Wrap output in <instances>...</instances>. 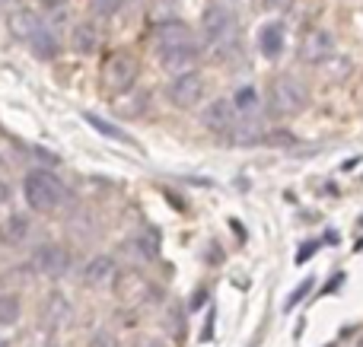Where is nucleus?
<instances>
[{"mask_svg":"<svg viewBox=\"0 0 363 347\" xmlns=\"http://www.w3.org/2000/svg\"><path fill=\"white\" fill-rule=\"evenodd\" d=\"M306 102H309V89L296 76L284 74L277 80H271V89H268L271 115H300L306 108Z\"/></svg>","mask_w":363,"mask_h":347,"instance_id":"f257e3e1","label":"nucleus"},{"mask_svg":"<svg viewBox=\"0 0 363 347\" xmlns=\"http://www.w3.org/2000/svg\"><path fill=\"white\" fill-rule=\"evenodd\" d=\"M23 195H26V201H29L32 210H42V214H48V210H55L57 204L64 201V185L57 182L51 172L35 169V172H29V176H26Z\"/></svg>","mask_w":363,"mask_h":347,"instance_id":"f03ea898","label":"nucleus"},{"mask_svg":"<svg viewBox=\"0 0 363 347\" xmlns=\"http://www.w3.org/2000/svg\"><path fill=\"white\" fill-rule=\"evenodd\" d=\"M201 29H204V35L211 45L226 48V45H233V38H236V13H233L226 4L213 0V4L204 10V16H201Z\"/></svg>","mask_w":363,"mask_h":347,"instance_id":"7ed1b4c3","label":"nucleus"},{"mask_svg":"<svg viewBox=\"0 0 363 347\" xmlns=\"http://www.w3.org/2000/svg\"><path fill=\"white\" fill-rule=\"evenodd\" d=\"M134 80H138V61H134V55H128V51L108 55V61L102 64V86H106V93H112V96L128 93L134 86Z\"/></svg>","mask_w":363,"mask_h":347,"instance_id":"20e7f679","label":"nucleus"},{"mask_svg":"<svg viewBox=\"0 0 363 347\" xmlns=\"http://www.w3.org/2000/svg\"><path fill=\"white\" fill-rule=\"evenodd\" d=\"M169 99L172 106L179 108H191L201 102V96H204V76L194 74V70H185V74H176V80L169 83Z\"/></svg>","mask_w":363,"mask_h":347,"instance_id":"39448f33","label":"nucleus"},{"mask_svg":"<svg viewBox=\"0 0 363 347\" xmlns=\"http://www.w3.org/2000/svg\"><path fill=\"white\" fill-rule=\"evenodd\" d=\"M32 268L42 278H64L70 268V252L64 246H57V242H48V246H42L32 255Z\"/></svg>","mask_w":363,"mask_h":347,"instance_id":"423d86ee","label":"nucleus"},{"mask_svg":"<svg viewBox=\"0 0 363 347\" xmlns=\"http://www.w3.org/2000/svg\"><path fill=\"white\" fill-rule=\"evenodd\" d=\"M201 121H204V127L207 131H213V134H233L236 131V125H239V112H236V106H233L230 99H213L211 106L201 112Z\"/></svg>","mask_w":363,"mask_h":347,"instance_id":"0eeeda50","label":"nucleus"},{"mask_svg":"<svg viewBox=\"0 0 363 347\" xmlns=\"http://www.w3.org/2000/svg\"><path fill=\"white\" fill-rule=\"evenodd\" d=\"M332 51H335V38L325 29H309L300 38V61H306V64H322Z\"/></svg>","mask_w":363,"mask_h":347,"instance_id":"6e6552de","label":"nucleus"},{"mask_svg":"<svg viewBox=\"0 0 363 347\" xmlns=\"http://www.w3.org/2000/svg\"><path fill=\"white\" fill-rule=\"evenodd\" d=\"M153 45L157 51H172V48H185V45H194V35L185 23L179 19H169V23H160L157 32H153Z\"/></svg>","mask_w":363,"mask_h":347,"instance_id":"1a4fd4ad","label":"nucleus"},{"mask_svg":"<svg viewBox=\"0 0 363 347\" xmlns=\"http://www.w3.org/2000/svg\"><path fill=\"white\" fill-rule=\"evenodd\" d=\"M118 297L125 300V303H147V300L153 297V287L147 284L138 271H128L118 278Z\"/></svg>","mask_w":363,"mask_h":347,"instance_id":"9d476101","label":"nucleus"},{"mask_svg":"<svg viewBox=\"0 0 363 347\" xmlns=\"http://www.w3.org/2000/svg\"><path fill=\"white\" fill-rule=\"evenodd\" d=\"M6 23H10V32L19 38V42H23V38L29 42V38L35 35L38 29H42V19H38L32 10H26V6H19V10H10Z\"/></svg>","mask_w":363,"mask_h":347,"instance_id":"9b49d317","label":"nucleus"},{"mask_svg":"<svg viewBox=\"0 0 363 347\" xmlns=\"http://www.w3.org/2000/svg\"><path fill=\"white\" fill-rule=\"evenodd\" d=\"M198 61V45H185V48H172V51H160V64L172 74H185L191 70V64Z\"/></svg>","mask_w":363,"mask_h":347,"instance_id":"f8f14e48","label":"nucleus"},{"mask_svg":"<svg viewBox=\"0 0 363 347\" xmlns=\"http://www.w3.org/2000/svg\"><path fill=\"white\" fill-rule=\"evenodd\" d=\"M83 280L89 287H108L115 280V261L108 255H96L86 265V271H83Z\"/></svg>","mask_w":363,"mask_h":347,"instance_id":"ddd939ff","label":"nucleus"},{"mask_svg":"<svg viewBox=\"0 0 363 347\" xmlns=\"http://www.w3.org/2000/svg\"><path fill=\"white\" fill-rule=\"evenodd\" d=\"M29 236V217L26 214H10L0 223V242L4 246H19Z\"/></svg>","mask_w":363,"mask_h":347,"instance_id":"4468645a","label":"nucleus"},{"mask_svg":"<svg viewBox=\"0 0 363 347\" xmlns=\"http://www.w3.org/2000/svg\"><path fill=\"white\" fill-rule=\"evenodd\" d=\"M258 48H262L264 57H277L284 51V25L271 23L258 29Z\"/></svg>","mask_w":363,"mask_h":347,"instance_id":"2eb2a0df","label":"nucleus"},{"mask_svg":"<svg viewBox=\"0 0 363 347\" xmlns=\"http://www.w3.org/2000/svg\"><path fill=\"white\" fill-rule=\"evenodd\" d=\"M70 45H74L80 55H93V51L99 48V32H96V25L93 23L74 25V32H70Z\"/></svg>","mask_w":363,"mask_h":347,"instance_id":"dca6fc26","label":"nucleus"},{"mask_svg":"<svg viewBox=\"0 0 363 347\" xmlns=\"http://www.w3.org/2000/svg\"><path fill=\"white\" fill-rule=\"evenodd\" d=\"M29 48L35 51V57H42V61H55L57 57V35L42 25V29L29 38Z\"/></svg>","mask_w":363,"mask_h":347,"instance_id":"f3484780","label":"nucleus"},{"mask_svg":"<svg viewBox=\"0 0 363 347\" xmlns=\"http://www.w3.org/2000/svg\"><path fill=\"white\" fill-rule=\"evenodd\" d=\"M233 106H236V112H239V121H252V118H258V112H262V106H258V93L252 86L239 89L236 99H233Z\"/></svg>","mask_w":363,"mask_h":347,"instance_id":"a211bd4d","label":"nucleus"},{"mask_svg":"<svg viewBox=\"0 0 363 347\" xmlns=\"http://www.w3.org/2000/svg\"><path fill=\"white\" fill-rule=\"evenodd\" d=\"M83 121H86L89 127H96V131H99L102 137H108V140H118V144H134V140L128 137V134L121 131L118 125H112V121L99 118V115H93V112H83Z\"/></svg>","mask_w":363,"mask_h":347,"instance_id":"6ab92c4d","label":"nucleus"},{"mask_svg":"<svg viewBox=\"0 0 363 347\" xmlns=\"http://www.w3.org/2000/svg\"><path fill=\"white\" fill-rule=\"evenodd\" d=\"M134 246L140 249V255H144V258H157V255H160V239H157V233H153V229L134 236Z\"/></svg>","mask_w":363,"mask_h":347,"instance_id":"aec40b11","label":"nucleus"},{"mask_svg":"<svg viewBox=\"0 0 363 347\" xmlns=\"http://www.w3.org/2000/svg\"><path fill=\"white\" fill-rule=\"evenodd\" d=\"M16 319H19V300L0 297V325H16Z\"/></svg>","mask_w":363,"mask_h":347,"instance_id":"412c9836","label":"nucleus"},{"mask_svg":"<svg viewBox=\"0 0 363 347\" xmlns=\"http://www.w3.org/2000/svg\"><path fill=\"white\" fill-rule=\"evenodd\" d=\"M89 6H93L96 16H112V13L121 6V0H89Z\"/></svg>","mask_w":363,"mask_h":347,"instance_id":"4be33fe9","label":"nucleus"},{"mask_svg":"<svg viewBox=\"0 0 363 347\" xmlns=\"http://www.w3.org/2000/svg\"><path fill=\"white\" fill-rule=\"evenodd\" d=\"M313 284H315V280H303V284H300V287H296V290H294V293H290V297H287V309H294V306H296V303H300V300H303V297H306V293H309V290H313Z\"/></svg>","mask_w":363,"mask_h":347,"instance_id":"5701e85b","label":"nucleus"},{"mask_svg":"<svg viewBox=\"0 0 363 347\" xmlns=\"http://www.w3.org/2000/svg\"><path fill=\"white\" fill-rule=\"evenodd\" d=\"M268 144H294V134H287V131H274V134H268Z\"/></svg>","mask_w":363,"mask_h":347,"instance_id":"b1692460","label":"nucleus"},{"mask_svg":"<svg viewBox=\"0 0 363 347\" xmlns=\"http://www.w3.org/2000/svg\"><path fill=\"white\" fill-rule=\"evenodd\" d=\"M315 249H319V242H306V246L296 252V265H303V261L309 258V255H315Z\"/></svg>","mask_w":363,"mask_h":347,"instance_id":"393cba45","label":"nucleus"},{"mask_svg":"<svg viewBox=\"0 0 363 347\" xmlns=\"http://www.w3.org/2000/svg\"><path fill=\"white\" fill-rule=\"evenodd\" d=\"M35 157H38V159H45V163H48V166H57V157H55V153L42 150V147H35Z\"/></svg>","mask_w":363,"mask_h":347,"instance_id":"a878e982","label":"nucleus"},{"mask_svg":"<svg viewBox=\"0 0 363 347\" xmlns=\"http://www.w3.org/2000/svg\"><path fill=\"white\" fill-rule=\"evenodd\" d=\"M264 6H268V10H287L290 0H264Z\"/></svg>","mask_w":363,"mask_h":347,"instance_id":"bb28decb","label":"nucleus"},{"mask_svg":"<svg viewBox=\"0 0 363 347\" xmlns=\"http://www.w3.org/2000/svg\"><path fill=\"white\" fill-rule=\"evenodd\" d=\"M338 284H345V274H335V278L325 284V293H335V287H338Z\"/></svg>","mask_w":363,"mask_h":347,"instance_id":"cd10ccee","label":"nucleus"},{"mask_svg":"<svg viewBox=\"0 0 363 347\" xmlns=\"http://www.w3.org/2000/svg\"><path fill=\"white\" fill-rule=\"evenodd\" d=\"M93 347H115V341H112L108 335H99V338L93 341Z\"/></svg>","mask_w":363,"mask_h":347,"instance_id":"c85d7f7f","label":"nucleus"},{"mask_svg":"<svg viewBox=\"0 0 363 347\" xmlns=\"http://www.w3.org/2000/svg\"><path fill=\"white\" fill-rule=\"evenodd\" d=\"M6 201H10V188L0 182V204H6Z\"/></svg>","mask_w":363,"mask_h":347,"instance_id":"c756f323","label":"nucleus"},{"mask_svg":"<svg viewBox=\"0 0 363 347\" xmlns=\"http://www.w3.org/2000/svg\"><path fill=\"white\" fill-rule=\"evenodd\" d=\"M61 4H67V0H45V6H61Z\"/></svg>","mask_w":363,"mask_h":347,"instance_id":"7c9ffc66","label":"nucleus"},{"mask_svg":"<svg viewBox=\"0 0 363 347\" xmlns=\"http://www.w3.org/2000/svg\"><path fill=\"white\" fill-rule=\"evenodd\" d=\"M4 4H6V0H0V10H4Z\"/></svg>","mask_w":363,"mask_h":347,"instance_id":"2f4dec72","label":"nucleus"},{"mask_svg":"<svg viewBox=\"0 0 363 347\" xmlns=\"http://www.w3.org/2000/svg\"><path fill=\"white\" fill-rule=\"evenodd\" d=\"M0 347H6V344H4V341H0Z\"/></svg>","mask_w":363,"mask_h":347,"instance_id":"473e14b6","label":"nucleus"}]
</instances>
